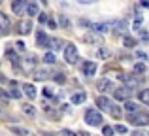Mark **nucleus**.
Instances as JSON below:
<instances>
[{"label": "nucleus", "instance_id": "f257e3e1", "mask_svg": "<svg viewBox=\"0 0 149 136\" xmlns=\"http://www.w3.org/2000/svg\"><path fill=\"white\" fill-rule=\"evenodd\" d=\"M128 121L132 123V125H136V127H143V125H147L149 123V114H146V112H130L128 114Z\"/></svg>", "mask_w": 149, "mask_h": 136}, {"label": "nucleus", "instance_id": "f03ea898", "mask_svg": "<svg viewBox=\"0 0 149 136\" xmlns=\"http://www.w3.org/2000/svg\"><path fill=\"white\" fill-rule=\"evenodd\" d=\"M85 121H87L91 127H100L102 125V114L96 112V110H87V114H85Z\"/></svg>", "mask_w": 149, "mask_h": 136}, {"label": "nucleus", "instance_id": "7ed1b4c3", "mask_svg": "<svg viewBox=\"0 0 149 136\" xmlns=\"http://www.w3.org/2000/svg\"><path fill=\"white\" fill-rule=\"evenodd\" d=\"M64 61H66V63H70V64H74L77 61V47L74 44H68L64 47Z\"/></svg>", "mask_w": 149, "mask_h": 136}, {"label": "nucleus", "instance_id": "20e7f679", "mask_svg": "<svg viewBox=\"0 0 149 136\" xmlns=\"http://www.w3.org/2000/svg\"><path fill=\"white\" fill-rule=\"evenodd\" d=\"M132 95V91L128 87H115L113 89V96H115L117 100H128Z\"/></svg>", "mask_w": 149, "mask_h": 136}, {"label": "nucleus", "instance_id": "39448f33", "mask_svg": "<svg viewBox=\"0 0 149 136\" xmlns=\"http://www.w3.org/2000/svg\"><path fill=\"white\" fill-rule=\"evenodd\" d=\"M11 11H13L15 15H23L26 11V2L25 0H13V2H11Z\"/></svg>", "mask_w": 149, "mask_h": 136}, {"label": "nucleus", "instance_id": "423d86ee", "mask_svg": "<svg viewBox=\"0 0 149 136\" xmlns=\"http://www.w3.org/2000/svg\"><path fill=\"white\" fill-rule=\"evenodd\" d=\"M119 77L125 83V87H128V89H134L136 85H138V80H136L134 76H130V74H119Z\"/></svg>", "mask_w": 149, "mask_h": 136}, {"label": "nucleus", "instance_id": "0eeeda50", "mask_svg": "<svg viewBox=\"0 0 149 136\" xmlns=\"http://www.w3.org/2000/svg\"><path fill=\"white\" fill-rule=\"evenodd\" d=\"M96 89H98L100 93H109V91H113L115 89V85H113V81H109V80H100L98 83H96Z\"/></svg>", "mask_w": 149, "mask_h": 136}, {"label": "nucleus", "instance_id": "6e6552de", "mask_svg": "<svg viewBox=\"0 0 149 136\" xmlns=\"http://www.w3.org/2000/svg\"><path fill=\"white\" fill-rule=\"evenodd\" d=\"M89 29L96 34H104L109 30V23H89Z\"/></svg>", "mask_w": 149, "mask_h": 136}, {"label": "nucleus", "instance_id": "1a4fd4ad", "mask_svg": "<svg viewBox=\"0 0 149 136\" xmlns=\"http://www.w3.org/2000/svg\"><path fill=\"white\" fill-rule=\"evenodd\" d=\"M32 30V21L30 19H23V21L17 23V32L19 34H29Z\"/></svg>", "mask_w": 149, "mask_h": 136}, {"label": "nucleus", "instance_id": "9d476101", "mask_svg": "<svg viewBox=\"0 0 149 136\" xmlns=\"http://www.w3.org/2000/svg\"><path fill=\"white\" fill-rule=\"evenodd\" d=\"M96 106H98L100 110L109 112V108H111V100H109L108 96H98V98H96Z\"/></svg>", "mask_w": 149, "mask_h": 136}, {"label": "nucleus", "instance_id": "9b49d317", "mask_svg": "<svg viewBox=\"0 0 149 136\" xmlns=\"http://www.w3.org/2000/svg\"><path fill=\"white\" fill-rule=\"evenodd\" d=\"M81 70H83V74L87 77H91V76H95V72H96V64L93 63V61H89V63H85L83 66H81Z\"/></svg>", "mask_w": 149, "mask_h": 136}, {"label": "nucleus", "instance_id": "f8f14e48", "mask_svg": "<svg viewBox=\"0 0 149 136\" xmlns=\"http://www.w3.org/2000/svg\"><path fill=\"white\" fill-rule=\"evenodd\" d=\"M49 40H51V38L45 32H38L36 42H38V45H40V47H49Z\"/></svg>", "mask_w": 149, "mask_h": 136}, {"label": "nucleus", "instance_id": "ddd939ff", "mask_svg": "<svg viewBox=\"0 0 149 136\" xmlns=\"http://www.w3.org/2000/svg\"><path fill=\"white\" fill-rule=\"evenodd\" d=\"M23 91H25V95L29 96L30 100H32L34 96H36V87H34L32 83H25V85H23Z\"/></svg>", "mask_w": 149, "mask_h": 136}, {"label": "nucleus", "instance_id": "4468645a", "mask_svg": "<svg viewBox=\"0 0 149 136\" xmlns=\"http://www.w3.org/2000/svg\"><path fill=\"white\" fill-rule=\"evenodd\" d=\"M8 29H10V19H8L6 13L0 11V32H6Z\"/></svg>", "mask_w": 149, "mask_h": 136}, {"label": "nucleus", "instance_id": "2eb2a0df", "mask_svg": "<svg viewBox=\"0 0 149 136\" xmlns=\"http://www.w3.org/2000/svg\"><path fill=\"white\" fill-rule=\"evenodd\" d=\"M83 40H85V42H89V44H96V45H100V44H102V38H100V36H96V34H91V32L85 34Z\"/></svg>", "mask_w": 149, "mask_h": 136}, {"label": "nucleus", "instance_id": "dca6fc26", "mask_svg": "<svg viewBox=\"0 0 149 136\" xmlns=\"http://www.w3.org/2000/svg\"><path fill=\"white\" fill-rule=\"evenodd\" d=\"M62 44H64V42H62V40H58V38H51V40H49V47L53 49V51L61 49V47H62Z\"/></svg>", "mask_w": 149, "mask_h": 136}, {"label": "nucleus", "instance_id": "f3484780", "mask_svg": "<svg viewBox=\"0 0 149 136\" xmlns=\"http://www.w3.org/2000/svg\"><path fill=\"white\" fill-rule=\"evenodd\" d=\"M85 98H87L85 93H76V95H72V104H81L85 102Z\"/></svg>", "mask_w": 149, "mask_h": 136}, {"label": "nucleus", "instance_id": "a211bd4d", "mask_svg": "<svg viewBox=\"0 0 149 136\" xmlns=\"http://www.w3.org/2000/svg\"><path fill=\"white\" fill-rule=\"evenodd\" d=\"M21 95H23V93L17 89V83H15V81H11V91H10V96H13V98H21Z\"/></svg>", "mask_w": 149, "mask_h": 136}, {"label": "nucleus", "instance_id": "6ab92c4d", "mask_svg": "<svg viewBox=\"0 0 149 136\" xmlns=\"http://www.w3.org/2000/svg\"><path fill=\"white\" fill-rule=\"evenodd\" d=\"M138 98L142 100L143 104H147L149 106V89H143V91H140V95H138Z\"/></svg>", "mask_w": 149, "mask_h": 136}, {"label": "nucleus", "instance_id": "aec40b11", "mask_svg": "<svg viewBox=\"0 0 149 136\" xmlns=\"http://www.w3.org/2000/svg\"><path fill=\"white\" fill-rule=\"evenodd\" d=\"M10 129H11V133L17 134V136H29V130L26 129H21V127H10Z\"/></svg>", "mask_w": 149, "mask_h": 136}, {"label": "nucleus", "instance_id": "412c9836", "mask_svg": "<svg viewBox=\"0 0 149 136\" xmlns=\"http://www.w3.org/2000/svg\"><path fill=\"white\" fill-rule=\"evenodd\" d=\"M58 25H61L62 29H70V19L66 17V15H58Z\"/></svg>", "mask_w": 149, "mask_h": 136}, {"label": "nucleus", "instance_id": "4be33fe9", "mask_svg": "<svg viewBox=\"0 0 149 136\" xmlns=\"http://www.w3.org/2000/svg\"><path fill=\"white\" fill-rule=\"evenodd\" d=\"M125 108H127V112L130 114V112H136V110H138V104L132 102V100H125Z\"/></svg>", "mask_w": 149, "mask_h": 136}, {"label": "nucleus", "instance_id": "5701e85b", "mask_svg": "<svg viewBox=\"0 0 149 136\" xmlns=\"http://www.w3.org/2000/svg\"><path fill=\"white\" fill-rule=\"evenodd\" d=\"M26 13H29V15H38V6L34 2L26 4Z\"/></svg>", "mask_w": 149, "mask_h": 136}, {"label": "nucleus", "instance_id": "b1692460", "mask_svg": "<svg viewBox=\"0 0 149 136\" xmlns=\"http://www.w3.org/2000/svg\"><path fill=\"white\" fill-rule=\"evenodd\" d=\"M123 45H125V47H134V45H136V40L132 36H125L123 38Z\"/></svg>", "mask_w": 149, "mask_h": 136}, {"label": "nucleus", "instance_id": "393cba45", "mask_svg": "<svg viewBox=\"0 0 149 136\" xmlns=\"http://www.w3.org/2000/svg\"><path fill=\"white\" fill-rule=\"evenodd\" d=\"M34 77H36V80H45V77H49V72L47 70H36V72H34Z\"/></svg>", "mask_w": 149, "mask_h": 136}, {"label": "nucleus", "instance_id": "a878e982", "mask_svg": "<svg viewBox=\"0 0 149 136\" xmlns=\"http://www.w3.org/2000/svg\"><path fill=\"white\" fill-rule=\"evenodd\" d=\"M23 112H25L26 115H30V117L36 115V110H34V106H30V104H25V106H23Z\"/></svg>", "mask_w": 149, "mask_h": 136}, {"label": "nucleus", "instance_id": "bb28decb", "mask_svg": "<svg viewBox=\"0 0 149 136\" xmlns=\"http://www.w3.org/2000/svg\"><path fill=\"white\" fill-rule=\"evenodd\" d=\"M109 114H111V117L119 119L121 117V108L119 106H111V108H109Z\"/></svg>", "mask_w": 149, "mask_h": 136}, {"label": "nucleus", "instance_id": "cd10ccee", "mask_svg": "<svg viewBox=\"0 0 149 136\" xmlns=\"http://www.w3.org/2000/svg\"><path fill=\"white\" fill-rule=\"evenodd\" d=\"M96 57H98V59H108V57H109V51L106 47H100L98 51H96Z\"/></svg>", "mask_w": 149, "mask_h": 136}, {"label": "nucleus", "instance_id": "c85d7f7f", "mask_svg": "<svg viewBox=\"0 0 149 136\" xmlns=\"http://www.w3.org/2000/svg\"><path fill=\"white\" fill-rule=\"evenodd\" d=\"M44 63L45 64H53L55 63V55H53V53H45V55H44Z\"/></svg>", "mask_w": 149, "mask_h": 136}, {"label": "nucleus", "instance_id": "c756f323", "mask_svg": "<svg viewBox=\"0 0 149 136\" xmlns=\"http://www.w3.org/2000/svg\"><path fill=\"white\" fill-rule=\"evenodd\" d=\"M143 72H146V64H142V63L134 64V74H143Z\"/></svg>", "mask_w": 149, "mask_h": 136}, {"label": "nucleus", "instance_id": "7c9ffc66", "mask_svg": "<svg viewBox=\"0 0 149 136\" xmlns=\"http://www.w3.org/2000/svg\"><path fill=\"white\" fill-rule=\"evenodd\" d=\"M102 134H104V136H111L113 134V129H111V127H108V125H104V127H102Z\"/></svg>", "mask_w": 149, "mask_h": 136}, {"label": "nucleus", "instance_id": "2f4dec72", "mask_svg": "<svg viewBox=\"0 0 149 136\" xmlns=\"http://www.w3.org/2000/svg\"><path fill=\"white\" fill-rule=\"evenodd\" d=\"M0 100H2V102H8V100H10V95H8L2 87H0Z\"/></svg>", "mask_w": 149, "mask_h": 136}, {"label": "nucleus", "instance_id": "473e14b6", "mask_svg": "<svg viewBox=\"0 0 149 136\" xmlns=\"http://www.w3.org/2000/svg\"><path fill=\"white\" fill-rule=\"evenodd\" d=\"M138 32H140V38H142L143 42H149V32H147V30H142V29H140Z\"/></svg>", "mask_w": 149, "mask_h": 136}, {"label": "nucleus", "instance_id": "72a5a7b5", "mask_svg": "<svg viewBox=\"0 0 149 136\" xmlns=\"http://www.w3.org/2000/svg\"><path fill=\"white\" fill-rule=\"evenodd\" d=\"M113 130H115V133H119V134H127V127H125V125H117Z\"/></svg>", "mask_w": 149, "mask_h": 136}, {"label": "nucleus", "instance_id": "f704fd0d", "mask_svg": "<svg viewBox=\"0 0 149 136\" xmlns=\"http://www.w3.org/2000/svg\"><path fill=\"white\" fill-rule=\"evenodd\" d=\"M132 136H149V133H147V130H143V129H138V130L132 133Z\"/></svg>", "mask_w": 149, "mask_h": 136}, {"label": "nucleus", "instance_id": "c9c22d12", "mask_svg": "<svg viewBox=\"0 0 149 136\" xmlns=\"http://www.w3.org/2000/svg\"><path fill=\"white\" fill-rule=\"evenodd\" d=\"M55 81H57V83H64V81H66L64 74H55Z\"/></svg>", "mask_w": 149, "mask_h": 136}, {"label": "nucleus", "instance_id": "e433bc0d", "mask_svg": "<svg viewBox=\"0 0 149 136\" xmlns=\"http://www.w3.org/2000/svg\"><path fill=\"white\" fill-rule=\"evenodd\" d=\"M15 49H17V51H25V49H26V45H25V42H21V40H19V42H17V44H15Z\"/></svg>", "mask_w": 149, "mask_h": 136}, {"label": "nucleus", "instance_id": "4c0bfd02", "mask_svg": "<svg viewBox=\"0 0 149 136\" xmlns=\"http://www.w3.org/2000/svg\"><path fill=\"white\" fill-rule=\"evenodd\" d=\"M38 21L44 25V23H47V13H38Z\"/></svg>", "mask_w": 149, "mask_h": 136}, {"label": "nucleus", "instance_id": "58836bf2", "mask_svg": "<svg viewBox=\"0 0 149 136\" xmlns=\"http://www.w3.org/2000/svg\"><path fill=\"white\" fill-rule=\"evenodd\" d=\"M34 63H36V57H34V55H30L29 59H26V66H34Z\"/></svg>", "mask_w": 149, "mask_h": 136}, {"label": "nucleus", "instance_id": "ea45409f", "mask_svg": "<svg viewBox=\"0 0 149 136\" xmlns=\"http://www.w3.org/2000/svg\"><path fill=\"white\" fill-rule=\"evenodd\" d=\"M140 27H142V17H136V21H134V30H140Z\"/></svg>", "mask_w": 149, "mask_h": 136}, {"label": "nucleus", "instance_id": "a19ab883", "mask_svg": "<svg viewBox=\"0 0 149 136\" xmlns=\"http://www.w3.org/2000/svg\"><path fill=\"white\" fill-rule=\"evenodd\" d=\"M44 95L51 98V96H53V89H51V87H44Z\"/></svg>", "mask_w": 149, "mask_h": 136}, {"label": "nucleus", "instance_id": "79ce46f5", "mask_svg": "<svg viewBox=\"0 0 149 136\" xmlns=\"http://www.w3.org/2000/svg\"><path fill=\"white\" fill-rule=\"evenodd\" d=\"M8 55H10V53H8ZM11 64H13V66H19V59H17V55H15V53H13V57H11Z\"/></svg>", "mask_w": 149, "mask_h": 136}, {"label": "nucleus", "instance_id": "37998d69", "mask_svg": "<svg viewBox=\"0 0 149 136\" xmlns=\"http://www.w3.org/2000/svg\"><path fill=\"white\" fill-rule=\"evenodd\" d=\"M134 55L138 57V59H147V57H146V53H143V51H136Z\"/></svg>", "mask_w": 149, "mask_h": 136}, {"label": "nucleus", "instance_id": "c03bdc74", "mask_svg": "<svg viewBox=\"0 0 149 136\" xmlns=\"http://www.w3.org/2000/svg\"><path fill=\"white\" fill-rule=\"evenodd\" d=\"M47 25H49V29H55V27H57V23H55L53 19H47Z\"/></svg>", "mask_w": 149, "mask_h": 136}, {"label": "nucleus", "instance_id": "a18cd8bd", "mask_svg": "<svg viewBox=\"0 0 149 136\" xmlns=\"http://www.w3.org/2000/svg\"><path fill=\"white\" fill-rule=\"evenodd\" d=\"M77 136H91V134L85 133V130H79V133H77Z\"/></svg>", "mask_w": 149, "mask_h": 136}, {"label": "nucleus", "instance_id": "49530a36", "mask_svg": "<svg viewBox=\"0 0 149 136\" xmlns=\"http://www.w3.org/2000/svg\"><path fill=\"white\" fill-rule=\"evenodd\" d=\"M142 6H146V8H149V2H147V0H142Z\"/></svg>", "mask_w": 149, "mask_h": 136}, {"label": "nucleus", "instance_id": "de8ad7c7", "mask_svg": "<svg viewBox=\"0 0 149 136\" xmlns=\"http://www.w3.org/2000/svg\"><path fill=\"white\" fill-rule=\"evenodd\" d=\"M0 2H2V0H0Z\"/></svg>", "mask_w": 149, "mask_h": 136}]
</instances>
